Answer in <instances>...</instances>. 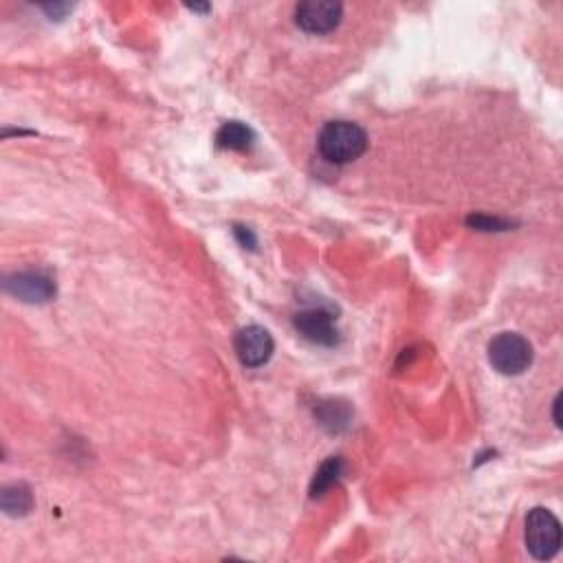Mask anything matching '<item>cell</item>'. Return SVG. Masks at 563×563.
Listing matches in <instances>:
<instances>
[{
  "mask_svg": "<svg viewBox=\"0 0 563 563\" xmlns=\"http://www.w3.org/2000/svg\"><path fill=\"white\" fill-rule=\"evenodd\" d=\"M319 154L330 163L344 165L359 159L368 148V135L352 121H328L317 139Z\"/></svg>",
  "mask_w": 563,
  "mask_h": 563,
  "instance_id": "cell-1",
  "label": "cell"
},
{
  "mask_svg": "<svg viewBox=\"0 0 563 563\" xmlns=\"http://www.w3.org/2000/svg\"><path fill=\"white\" fill-rule=\"evenodd\" d=\"M526 548L535 559H553L561 546V526L548 509H533L526 517Z\"/></svg>",
  "mask_w": 563,
  "mask_h": 563,
  "instance_id": "cell-2",
  "label": "cell"
},
{
  "mask_svg": "<svg viewBox=\"0 0 563 563\" xmlns=\"http://www.w3.org/2000/svg\"><path fill=\"white\" fill-rule=\"evenodd\" d=\"M491 366L506 377H515L533 363V346L517 333H500L489 344Z\"/></svg>",
  "mask_w": 563,
  "mask_h": 563,
  "instance_id": "cell-3",
  "label": "cell"
},
{
  "mask_svg": "<svg viewBox=\"0 0 563 563\" xmlns=\"http://www.w3.org/2000/svg\"><path fill=\"white\" fill-rule=\"evenodd\" d=\"M344 16V7L333 0H306L295 9V22L308 33L333 31Z\"/></svg>",
  "mask_w": 563,
  "mask_h": 563,
  "instance_id": "cell-4",
  "label": "cell"
},
{
  "mask_svg": "<svg viewBox=\"0 0 563 563\" xmlns=\"http://www.w3.org/2000/svg\"><path fill=\"white\" fill-rule=\"evenodd\" d=\"M234 348L242 366L260 368L273 355V337L262 326H247L238 330Z\"/></svg>",
  "mask_w": 563,
  "mask_h": 563,
  "instance_id": "cell-5",
  "label": "cell"
},
{
  "mask_svg": "<svg viewBox=\"0 0 563 563\" xmlns=\"http://www.w3.org/2000/svg\"><path fill=\"white\" fill-rule=\"evenodd\" d=\"M5 291L18 297L22 302L40 304V302H49L55 295V282L42 271H22L9 275L5 280Z\"/></svg>",
  "mask_w": 563,
  "mask_h": 563,
  "instance_id": "cell-6",
  "label": "cell"
},
{
  "mask_svg": "<svg viewBox=\"0 0 563 563\" xmlns=\"http://www.w3.org/2000/svg\"><path fill=\"white\" fill-rule=\"evenodd\" d=\"M295 328L300 335L317 346H335L339 333L335 328V317L324 308H308L295 315Z\"/></svg>",
  "mask_w": 563,
  "mask_h": 563,
  "instance_id": "cell-7",
  "label": "cell"
},
{
  "mask_svg": "<svg viewBox=\"0 0 563 563\" xmlns=\"http://www.w3.org/2000/svg\"><path fill=\"white\" fill-rule=\"evenodd\" d=\"M253 141H256V135L249 126L242 124V121H227V124L220 126V130L216 132V143L218 148L223 150H234V152H247Z\"/></svg>",
  "mask_w": 563,
  "mask_h": 563,
  "instance_id": "cell-8",
  "label": "cell"
},
{
  "mask_svg": "<svg viewBox=\"0 0 563 563\" xmlns=\"http://www.w3.org/2000/svg\"><path fill=\"white\" fill-rule=\"evenodd\" d=\"M0 506L11 517L27 515L33 506V495L27 484H9L0 495Z\"/></svg>",
  "mask_w": 563,
  "mask_h": 563,
  "instance_id": "cell-9",
  "label": "cell"
},
{
  "mask_svg": "<svg viewBox=\"0 0 563 563\" xmlns=\"http://www.w3.org/2000/svg\"><path fill=\"white\" fill-rule=\"evenodd\" d=\"M341 473H344V462H341V458L326 460L313 478V484H311L313 498H319V495H324L330 487H333V484L341 478Z\"/></svg>",
  "mask_w": 563,
  "mask_h": 563,
  "instance_id": "cell-10",
  "label": "cell"
},
{
  "mask_svg": "<svg viewBox=\"0 0 563 563\" xmlns=\"http://www.w3.org/2000/svg\"><path fill=\"white\" fill-rule=\"evenodd\" d=\"M469 225L478 227V229H484V231L504 229V227H506V223H502V220H498V218H487V216H471V218H469Z\"/></svg>",
  "mask_w": 563,
  "mask_h": 563,
  "instance_id": "cell-11",
  "label": "cell"
},
{
  "mask_svg": "<svg viewBox=\"0 0 563 563\" xmlns=\"http://www.w3.org/2000/svg\"><path fill=\"white\" fill-rule=\"evenodd\" d=\"M236 234L242 238V245H245V247H247V242H249V247L256 245V238L251 236V231H245L242 227H238V229H236Z\"/></svg>",
  "mask_w": 563,
  "mask_h": 563,
  "instance_id": "cell-12",
  "label": "cell"
},
{
  "mask_svg": "<svg viewBox=\"0 0 563 563\" xmlns=\"http://www.w3.org/2000/svg\"><path fill=\"white\" fill-rule=\"evenodd\" d=\"M559 407H561V396H557L553 403V414H555V425L561 427V416H559Z\"/></svg>",
  "mask_w": 563,
  "mask_h": 563,
  "instance_id": "cell-13",
  "label": "cell"
}]
</instances>
